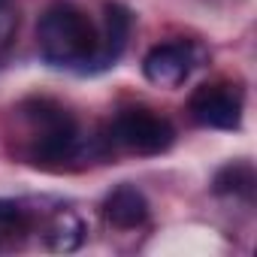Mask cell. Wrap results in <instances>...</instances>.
Returning a JSON list of instances; mask_svg holds the SVG:
<instances>
[{
    "instance_id": "3957f363",
    "label": "cell",
    "mask_w": 257,
    "mask_h": 257,
    "mask_svg": "<svg viewBox=\"0 0 257 257\" xmlns=\"http://www.w3.org/2000/svg\"><path fill=\"white\" fill-rule=\"evenodd\" d=\"M100 143L106 155L121 152V155H137V158H155V155H164L176 143V127L149 106H131V109H121L109 121Z\"/></svg>"
},
{
    "instance_id": "9c48e42d",
    "label": "cell",
    "mask_w": 257,
    "mask_h": 257,
    "mask_svg": "<svg viewBox=\"0 0 257 257\" xmlns=\"http://www.w3.org/2000/svg\"><path fill=\"white\" fill-rule=\"evenodd\" d=\"M254 185H257V176H254V167L248 161H233L227 167H221L215 173V182H212V191L218 197H233V200H245L251 203L254 200Z\"/></svg>"
},
{
    "instance_id": "8fae6325",
    "label": "cell",
    "mask_w": 257,
    "mask_h": 257,
    "mask_svg": "<svg viewBox=\"0 0 257 257\" xmlns=\"http://www.w3.org/2000/svg\"><path fill=\"white\" fill-rule=\"evenodd\" d=\"M16 31H19V16L13 13L10 4H0V61L7 58V52L16 43Z\"/></svg>"
},
{
    "instance_id": "8992f818",
    "label": "cell",
    "mask_w": 257,
    "mask_h": 257,
    "mask_svg": "<svg viewBox=\"0 0 257 257\" xmlns=\"http://www.w3.org/2000/svg\"><path fill=\"white\" fill-rule=\"evenodd\" d=\"M131 31H134V16L127 7L121 4H106L103 7V31L100 40H97V52H94V61L88 67V73H100V70H109L127 49V40H131Z\"/></svg>"
},
{
    "instance_id": "ba28073f",
    "label": "cell",
    "mask_w": 257,
    "mask_h": 257,
    "mask_svg": "<svg viewBox=\"0 0 257 257\" xmlns=\"http://www.w3.org/2000/svg\"><path fill=\"white\" fill-rule=\"evenodd\" d=\"M85 236H88V227H85V221H82L73 209H58V212L46 221V227H43L46 245H49L52 251H64V254L82 248Z\"/></svg>"
},
{
    "instance_id": "277c9868",
    "label": "cell",
    "mask_w": 257,
    "mask_h": 257,
    "mask_svg": "<svg viewBox=\"0 0 257 257\" xmlns=\"http://www.w3.org/2000/svg\"><path fill=\"white\" fill-rule=\"evenodd\" d=\"M245 94L236 82H206L188 100V115L209 131H239Z\"/></svg>"
},
{
    "instance_id": "7a4b0ae2",
    "label": "cell",
    "mask_w": 257,
    "mask_h": 257,
    "mask_svg": "<svg viewBox=\"0 0 257 257\" xmlns=\"http://www.w3.org/2000/svg\"><path fill=\"white\" fill-rule=\"evenodd\" d=\"M97 28L94 22L73 4H52L37 25V46L49 67L55 70H82L88 73L97 52Z\"/></svg>"
},
{
    "instance_id": "30bf717a",
    "label": "cell",
    "mask_w": 257,
    "mask_h": 257,
    "mask_svg": "<svg viewBox=\"0 0 257 257\" xmlns=\"http://www.w3.org/2000/svg\"><path fill=\"white\" fill-rule=\"evenodd\" d=\"M31 230V215L16 200H0V248L16 245Z\"/></svg>"
},
{
    "instance_id": "6da1fadb",
    "label": "cell",
    "mask_w": 257,
    "mask_h": 257,
    "mask_svg": "<svg viewBox=\"0 0 257 257\" xmlns=\"http://www.w3.org/2000/svg\"><path fill=\"white\" fill-rule=\"evenodd\" d=\"M22 118L28 127L25 137V155L31 164L43 170H64L79 164L85 155H91V146L85 143L76 118L55 100L37 97L22 106Z\"/></svg>"
},
{
    "instance_id": "7c38bea8",
    "label": "cell",
    "mask_w": 257,
    "mask_h": 257,
    "mask_svg": "<svg viewBox=\"0 0 257 257\" xmlns=\"http://www.w3.org/2000/svg\"><path fill=\"white\" fill-rule=\"evenodd\" d=\"M0 4H10V0H0Z\"/></svg>"
},
{
    "instance_id": "52a82bcc",
    "label": "cell",
    "mask_w": 257,
    "mask_h": 257,
    "mask_svg": "<svg viewBox=\"0 0 257 257\" xmlns=\"http://www.w3.org/2000/svg\"><path fill=\"white\" fill-rule=\"evenodd\" d=\"M103 215H106L109 227H115V230H137L149 221V200L134 185H118L106 197Z\"/></svg>"
},
{
    "instance_id": "5b68a950",
    "label": "cell",
    "mask_w": 257,
    "mask_h": 257,
    "mask_svg": "<svg viewBox=\"0 0 257 257\" xmlns=\"http://www.w3.org/2000/svg\"><path fill=\"white\" fill-rule=\"evenodd\" d=\"M200 58L203 52L194 43H161L143 58V76L158 88H182L191 79L194 67H200Z\"/></svg>"
}]
</instances>
